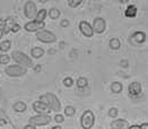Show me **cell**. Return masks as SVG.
Listing matches in <instances>:
<instances>
[{
    "label": "cell",
    "instance_id": "cell-16",
    "mask_svg": "<svg viewBox=\"0 0 148 129\" xmlns=\"http://www.w3.org/2000/svg\"><path fill=\"white\" fill-rule=\"evenodd\" d=\"M124 16L128 18H135L137 16V7L135 5H129L124 12Z\"/></svg>",
    "mask_w": 148,
    "mask_h": 129
},
{
    "label": "cell",
    "instance_id": "cell-38",
    "mask_svg": "<svg viewBox=\"0 0 148 129\" xmlns=\"http://www.w3.org/2000/svg\"><path fill=\"white\" fill-rule=\"evenodd\" d=\"M51 129H62V128L60 127V126H54V127H52Z\"/></svg>",
    "mask_w": 148,
    "mask_h": 129
},
{
    "label": "cell",
    "instance_id": "cell-12",
    "mask_svg": "<svg viewBox=\"0 0 148 129\" xmlns=\"http://www.w3.org/2000/svg\"><path fill=\"white\" fill-rule=\"evenodd\" d=\"M32 106H33V110L36 112L37 115H49L50 112H51L49 108L43 103V102H41L40 100H38V101H35V102H33Z\"/></svg>",
    "mask_w": 148,
    "mask_h": 129
},
{
    "label": "cell",
    "instance_id": "cell-35",
    "mask_svg": "<svg viewBox=\"0 0 148 129\" xmlns=\"http://www.w3.org/2000/svg\"><path fill=\"white\" fill-rule=\"evenodd\" d=\"M128 129H140V126L139 125H132V126H129Z\"/></svg>",
    "mask_w": 148,
    "mask_h": 129
},
{
    "label": "cell",
    "instance_id": "cell-31",
    "mask_svg": "<svg viewBox=\"0 0 148 129\" xmlns=\"http://www.w3.org/2000/svg\"><path fill=\"white\" fill-rule=\"evenodd\" d=\"M54 121L57 122V124H62L63 121H64V117L60 115V113H58V115H56L54 116Z\"/></svg>",
    "mask_w": 148,
    "mask_h": 129
},
{
    "label": "cell",
    "instance_id": "cell-9",
    "mask_svg": "<svg viewBox=\"0 0 148 129\" xmlns=\"http://www.w3.org/2000/svg\"><path fill=\"white\" fill-rule=\"evenodd\" d=\"M141 91H143V87H141V84L139 82H132L129 84L128 86V92H129V95L134 99L136 96H139L141 95Z\"/></svg>",
    "mask_w": 148,
    "mask_h": 129
},
{
    "label": "cell",
    "instance_id": "cell-2",
    "mask_svg": "<svg viewBox=\"0 0 148 129\" xmlns=\"http://www.w3.org/2000/svg\"><path fill=\"white\" fill-rule=\"evenodd\" d=\"M12 59L17 62V64L24 67L26 69L33 67V61H32V59H31L26 53H24V52L14 51L12 53Z\"/></svg>",
    "mask_w": 148,
    "mask_h": 129
},
{
    "label": "cell",
    "instance_id": "cell-4",
    "mask_svg": "<svg viewBox=\"0 0 148 129\" xmlns=\"http://www.w3.org/2000/svg\"><path fill=\"white\" fill-rule=\"evenodd\" d=\"M51 117L49 115H36L29 118L28 120V125H32L34 127H38V126H47L51 122Z\"/></svg>",
    "mask_w": 148,
    "mask_h": 129
},
{
    "label": "cell",
    "instance_id": "cell-10",
    "mask_svg": "<svg viewBox=\"0 0 148 129\" xmlns=\"http://www.w3.org/2000/svg\"><path fill=\"white\" fill-rule=\"evenodd\" d=\"M45 27V23H37L35 21H31L28 23H26L24 25V30L27 32H38V31H42L44 30Z\"/></svg>",
    "mask_w": 148,
    "mask_h": 129
},
{
    "label": "cell",
    "instance_id": "cell-26",
    "mask_svg": "<svg viewBox=\"0 0 148 129\" xmlns=\"http://www.w3.org/2000/svg\"><path fill=\"white\" fill-rule=\"evenodd\" d=\"M75 112H76V109L71 105H68L64 108V115L67 117H73L75 115Z\"/></svg>",
    "mask_w": 148,
    "mask_h": 129
},
{
    "label": "cell",
    "instance_id": "cell-7",
    "mask_svg": "<svg viewBox=\"0 0 148 129\" xmlns=\"http://www.w3.org/2000/svg\"><path fill=\"white\" fill-rule=\"evenodd\" d=\"M24 14L28 19L35 18L37 14V7L34 1H26L24 5Z\"/></svg>",
    "mask_w": 148,
    "mask_h": 129
},
{
    "label": "cell",
    "instance_id": "cell-37",
    "mask_svg": "<svg viewBox=\"0 0 148 129\" xmlns=\"http://www.w3.org/2000/svg\"><path fill=\"white\" fill-rule=\"evenodd\" d=\"M34 70H35V71H40V70H41V66H40V64H37V67L36 68H34Z\"/></svg>",
    "mask_w": 148,
    "mask_h": 129
},
{
    "label": "cell",
    "instance_id": "cell-39",
    "mask_svg": "<svg viewBox=\"0 0 148 129\" xmlns=\"http://www.w3.org/2000/svg\"><path fill=\"white\" fill-rule=\"evenodd\" d=\"M3 24H5V19H0V25L3 26Z\"/></svg>",
    "mask_w": 148,
    "mask_h": 129
},
{
    "label": "cell",
    "instance_id": "cell-18",
    "mask_svg": "<svg viewBox=\"0 0 148 129\" xmlns=\"http://www.w3.org/2000/svg\"><path fill=\"white\" fill-rule=\"evenodd\" d=\"M12 109H14V111H16V112H18V113H22V112H25V111H26L27 105H26V103L23 102V101H17L16 103L12 105Z\"/></svg>",
    "mask_w": 148,
    "mask_h": 129
},
{
    "label": "cell",
    "instance_id": "cell-30",
    "mask_svg": "<svg viewBox=\"0 0 148 129\" xmlns=\"http://www.w3.org/2000/svg\"><path fill=\"white\" fill-rule=\"evenodd\" d=\"M63 85L66 87H71L74 85V79L71 77H66L63 79Z\"/></svg>",
    "mask_w": 148,
    "mask_h": 129
},
{
    "label": "cell",
    "instance_id": "cell-34",
    "mask_svg": "<svg viewBox=\"0 0 148 129\" xmlns=\"http://www.w3.org/2000/svg\"><path fill=\"white\" fill-rule=\"evenodd\" d=\"M140 129H148V122H144L140 125Z\"/></svg>",
    "mask_w": 148,
    "mask_h": 129
},
{
    "label": "cell",
    "instance_id": "cell-13",
    "mask_svg": "<svg viewBox=\"0 0 148 129\" xmlns=\"http://www.w3.org/2000/svg\"><path fill=\"white\" fill-rule=\"evenodd\" d=\"M110 127H111V129H128L129 122L124 119H116V120L112 121Z\"/></svg>",
    "mask_w": 148,
    "mask_h": 129
},
{
    "label": "cell",
    "instance_id": "cell-21",
    "mask_svg": "<svg viewBox=\"0 0 148 129\" xmlns=\"http://www.w3.org/2000/svg\"><path fill=\"white\" fill-rule=\"evenodd\" d=\"M109 45H110V48H111L112 50H119L121 48V42H120V40L118 39V38H112L110 40Z\"/></svg>",
    "mask_w": 148,
    "mask_h": 129
},
{
    "label": "cell",
    "instance_id": "cell-24",
    "mask_svg": "<svg viewBox=\"0 0 148 129\" xmlns=\"http://www.w3.org/2000/svg\"><path fill=\"white\" fill-rule=\"evenodd\" d=\"M8 122H9V118H8V116H7L3 111H0V127L7 125Z\"/></svg>",
    "mask_w": 148,
    "mask_h": 129
},
{
    "label": "cell",
    "instance_id": "cell-8",
    "mask_svg": "<svg viewBox=\"0 0 148 129\" xmlns=\"http://www.w3.org/2000/svg\"><path fill=\"white\" fill-rule=\"evenodd\" d=\"M93 31L94 33H97V34H102L105 32L106 30V21L102 17H95L94 21H93Z\"/></svg>",
    "mask_w": 148,
    "mask_h": 129
},
{
    "label": "cell",
    "instance_id": "cell-1",
    "mask_svg": "<svg viewBox=\"0 0 148 129\" xmlns=\"http://www.w3.org/2000/svg\"><path fill=\"white\" fill-rule=\"evenodd\" d=\"M40 101L43 102L48 108L50 109V111H54V112H59L61 110V103L59 101V99L57 97L56 94L48 92L44 93L40 96Z\"/></svg>",
    "mask_w": 148,
    "mask_h": 129
},
{
    "label": "cell",
    "instance_id": "cell-19",
    "mask_svg": "<svg viewBox=\"0 0 148 129\" xmlns=\"http://www.w3.org/2000/svg\"><path fill=\"white\" fill-rule=\"evenodd\" d=\"M47 16H48V10L47 9H41V10L37 12L34 21L37 23H44V19H45Z\"/></svg>",
    "mask_w": 148,
    "mask_h": 129
},
{
    "label": "cell",
    "instance_id": "cell-20",
    "mask_svg": "<svg viewBox=\"0 0 148 129\" xmlns=\"http://www.w3.org/2000/svg\"><path fill=\"white\" fill-rule=\"evenodd\" d=\"M123 90V85L120 82H113L111 84V92L114 94H120Z\"/></svg>",
    "mask_w": 148,
    "mask_h": 129
},
{
    "label": "cell",
    "instance_id": "cell-27",
    "mask_svg": "<svg viewBox=\"0 0 148 129\" xmlns=\"http://www.w3.org/2000/svg\"><path fill=\"white\" fill-rule=\"evenodd\" d=\"M82 0H68V6L70 8H77L82 5Z\"/></svg>",
    "mask_w": 148,
    "mask_h": 129
},
{
    "label": "cell",
    "instance_id": "cell-11",
    "mask_svg": "<svg viewBox=\"0 0 148 129\" xmlns=\"http://www.w3.org/2000/svg\"><path fill=\"white\" fill-rule=\"evenodd\" d=\"M79 30L82 32V34L85 36V38H92L94 35V31H93V27L92 25L86 22V21H82L79 23Z\"/></svg>",
    "mask_w": 148,
    "mask_h": 129
},
{
    "label": "cell",
    "instance_id": "cell-33",
    "mask_svg": "<svg viewBox=\"0 0 148 129\" xmlns=\"http://www.w3.org/2000/svg\"><path fill=\"white\" fill-rule=\"evenodd\" d=\"M69 21L68 19H63V21H61V23H60V25L62 26V27H68L69 26Z\"/></svg>",
    "mask_w": 148,
    "mask_h": 129
},
{
    "label": "cell",
    "instance_id": "cell-36",
    "mask_svg": "<svg viewBox=\"0 0 148 129\" xmlns=\"http://www.w3.org/2000/svg\"><path fill=\"white\" fill-rule=\"evenodd\" d=\"M24 129H36V127H34V126H32V125H26L24 127Z\"/></svg>",
    "mask_w": 148,
    "mask_h": 129
},
{
    "label": "cell",
    "instance_id": "cell-22",
    "mask_svg": "<svg viewBox=\"0 0 148 129\" xmlns=\"http://www.w3.org/2000/svg\"><path fill=\"white\" fill-rule=\"evenodd\" d=\"M61 15V12L58 9V8H51L49 12H48V16H49L51 19H58Z\"/></svg>",
    "mask_w": 148,
    "mask_h": 129
},
{
    "label": "cell",
    "instance_id": "cell-15",
    "mask_svg": "<svg viewBox=\"0 0 148 129\" xmlns=\"http://www.w3.org/2000/svg\"><path fill=\"white\" fill-rule=\"evenodd\" d=\"M15 24H16V22H15V18H12V17H8L7 19H5V24L2 26V33L8 34L9 32H12V26Z\"/></svg>",
    "mask_w": 148,
    "mask_h": 129
},
{
    "label": "cell",
    "instance_id": "cell-25",
    "mask_svg": "<svg viewBox=\"0 0 148 129\" xmlns=\"http://www.w3.org/2000/svg\"><path fill=\"white\" fill-rule=\"evenodd\" d=\"M9 49H10V41H9V40H5V41L0 44V51L7 52Z\"/></svg>",
    "mask_w": 148,
    "mask_h": 129
},
{
    "label": "cell",
    "instance_id": "cell-6",
    "mask_svg": "<svg viewBox=\"0 0 148 129\" xmlns=\"http://www.w3.org/2000/svg\"><path fill=\"white\" fill-rule=\"evenodd\" d=\"M36 39L43 43H53L57 41V36L50 31L42 30V31L36 32Z\"/></svg>",
    "mask_w": 148,
    "mask_h": 129
},
{
    "label": "cell",
    "instance_id": "cell-3",
    "mask_svg": "<svg viewBox=\"0 0 148 129\" xmlns=\"http://www.w3.org/2000/svg\"><path fill=\"white\" fill-rule=\"evenodd\" d=\"M95 124V115L92 110H86L80 117V126L83 129H92Z\"/></svg>",
    "mask_w": 148,
    "mask_h": 129
},
{
    "label": "cell",
    "instance_id": "cell-17",
    "mask_svg": "<svg viewBox=\"0 0 148 129\" xmlns=\"http://www.w3.org/2000/svg\"><path fill=\"white\" fill-rule=\"evenodd\" d=\"M31 54L34 59H40L44 56V49L41 48V47H34L32 50H31Z\"/></svg>",
    "mask_w": 148,
    "mask_h": 129
},
{
    "label": "cell",
    "instance_id": "cell-14",
    "mask_svg": "<svg viewBox=\"0 0 148 129\" xmlns=\"http://www.w3.org/2000/svg\"><path fill=\"white\" fill-rule=\"evenodd\" d=\"M131 40L135 41L137 44H141L146 42V33L143 31H137L131 35Z\"/></svg>",
    "mask_w": 148,
    "mask_h": 129
},
{
    "label": "cell",
    "instance_id": "cell-40",
    "mask_svg": "<svg viewBox=\"0 0 148 129\" xmlns=\"http://www.w3.org/2000/svg\"><path fill=\"white\" fill-rule=\"evenodd\" d=\"M2 35H3V33H2V28H0V39L2 38Z\"/></svg>",
    "mask_w": 148,
    "mask_h": 129
},
{
    "label": "cell",
    "instance_id": "cell-32",
    "mask_svg": "<svg viewBox=\"0 0 148 129\" xmlns=\"http://www.w3.org/2000/svg\"><path fill=\"white\" fill-rule=\"evenodd\" d=\"M19 30H21V25H19V24H17V23H16V24H15V25L12 26V33H17V32H18V31H19Z\"/></svg>",
    "mask_w": 148,
    "mask_h": 129
},
{
    "label": "cell",
    "instance_id": "cell-29",
    "mask_svg": "<svg viewBox=\"0 0 148 129\" xmlns=\"http://www.w3.org/2000/svg\"><path fill=\"white\" fill-rule=\"evenodd\" d=\"M108 115H109L110 118H113V119H114V118H116L118 115H119V110H118L116 108H111V109L109 110Z\"/></svg>",
    "mask_w": 148,
    "mask_h": 129
},
{
    "label": "cell",
    "instance_id": "cell-28",
    "mask_svg": "<svg viewBox=\"0 0 148 129\" xmlns=\"http://www.w3.org/2000/svg\"><path fill=\"white\" fill-rule=\"evenodd\" d=\"M10 61V57L8 56V54H1L0 56V64H7L8 62Z\"/></svg>",
    "mask_w": 148,
    "mask_h": 129
},
{
    "label": "cell",
    "instance_id": "cell-5",
    "mask_svg": "<svg viewBox=\"0 0 148 129\" xmlns=\"http://www.w3.org/2000/svg\"><path fill=\"white\" fill-rule=\"evenodd\" d=\"M5 73L9 77H22V76L26 75L27 69L19 66V64H12V66H8L5 69Z\"/></svg>",
    "mask_w": 148,
    "mask_h": 129
},
{
    "label": "cell",
    "instance_id": "cell-23",
    "mask_svg": "<svg viewBox=\"0 0 148 129\" xmlns=\"http://www.w3.org/2000/svg\"><path fill=\"white\" fill-rule=\"evenodd\" d=\"M77 84V87L78 89H85L87 85H88V80H87L86 77H79L76 82Z\"/></svg>",
    "mask_w": 148,
    "mask_h": 129
}]
</instances>
